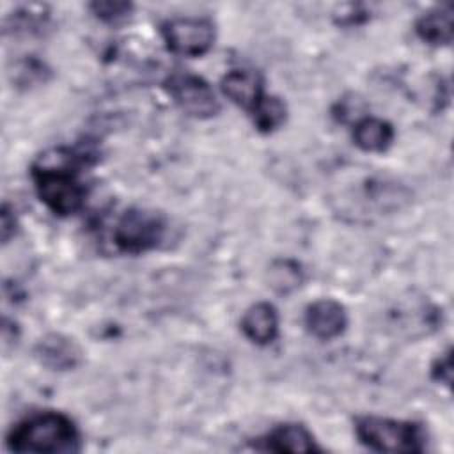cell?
Here are the masks:
<instances>
[{
    "label": "cell",
    "instance_id": "cell-16",
    "mask_svg": "<svg viewBox=\"0 0 454 454\" xmlns=\"http://www.w3.org/2000/svg\"><path fill=\"white\" fill-rule=\"evenodd\" d=\"M90 11L92 14L105 21V23H110V25H115V23H121L124 20L129 18L131 11H133V4L129 2H92L90 5Z\"/></svg>",
    "mask_w": 454,
    "mask_h": 454
},
{
    "label": "cell",
    "instance_id": "cell-2",
    "mask_svg": "<svg viewBox=\"0 0 454 454\" xmlns=\"http://www.w3.org/2000/svg\"><path fill=\"white\" fill-rule=\"evenodd\" d=\"M7 447L16 452L69 454L82 449L74 422L60 411L34 413L18 422L7 434Z\"/></svg>",
    "mask_w": 454,
    "mask_h": 454
},
{
    "label": "cell",
    "instance_id": "cell-13",
    "mask_svg": "<svg viewBox=\"0 0 454 454\" xmlns=\"http://www.w3.org/2000/svg\"><path fill=\"white\" fill-rule=\"evenodd\" d=\"M353 140L362 151L383 153L394 140V128L383 119L364 117L355 124Z\"/></svg>",
    "mask_w": 454,
    "mask_h": 454
},
{
    "label": "cell",
    "instance_id": "cell-3",
    "mask_svg": "<svg viewBox=\"0 0 454 454\" xmlns=\"http://www.w3.org/2000/svg\"><path fill=\"white\" fill-rule=\"evenodd\" d=\"M358 440L380 452H420L424 449V431L415 422L383 419V417H360L356 420Z\"/></svg>",
    "mask_w": 454,
    "mask_h": 454
},
{
    "label": "cell",
    "instance_id": "cell-14",
    "mask_svg": "<svg viewBox=\"0 0 454 454\" xmlns=\"http://www.w3.org/2000/svg\"><path fill=\"white\" fill-rule=\"evenodd\" d=\"M255 128L261 133H271L280 128L286 121L287 108L284 101L277 96H262L255 108L250 112Z\"/></svg>",
    "mask_w": 454,
    "mask_h": 454
},
{
    "label": "cell",
    "instance_id": "cell-10",
    "mask_svg": "<svg viewBox=\"0 0 454 454\" xmlns=\"http://www.w3.org/2000/svg\"><path fill=\"white\" fill-rule=\"evenodd\" d=\"M270 452H314L319 450L312 434L300 424H282L271 429L255 445Z\"/></svg>",
    "mask_w": 454,
    "mask_h": 454
},
{
    "label": "cell",
    "instance_id": "cell-4",
    "mask_svg": "<svg viewBox=\"0 0 454 454\" xmlns=\"http://www.w3.org/2000/svg\"><path fill=\"white\" fill-rule=\"evenodd\" d=\"M165 229L167 223L161 213L145 207H131L119 218L114 229V241L121 252L142 254L160 245Z\"/></svg>",
    "mask_w": 454,
    "mask_h": 454
},
{
    "label": "cell",
    "instance_id": "cell-19",
    "mask_svg": "<svg viewBox=\"0 0 454 454\" xmlns=\"http://www.w3.org/2000/svg\"><path fill=\"white\" fill-rule=\"evenodd\" d=\"M16 216L12 207L4 202L2 206V213H0V231H2V243H9V239L14 236L16 232Z\"/></svg>",
    "mask_w": 454,
    "mask_h": 454
},
{
    "label": "cell",
    "instance_id": "cell-18",
    "mask_svg": "<svg viewBox=\"0 0 454 454\" xmlns=\"http://www.w3.org/2000/svg\"><path fill=\"white\" fill-rule=\"evenodd\" d=\"M431 374L436 381H440L443 385H450V381H452V360H450V351L449 349L434 360V364L431 367Z\"/></svg>",
    "mask_w": 454,
    "mask_h": 454
},
{
    "label": "cell",
    "instance_id": "cell-7",
    "mask_svg": "<svg viewBox=\"0 0 454 454\" xmlns=\"http://www.w3.org/2000/svg\"><path fill=\"white\" fill-rule=\"evenodd\" d=\"M305 325L314 337L321 340H330L344 332L348 325V316L339 301L323 298L307 307Z\"/></svg>",
    "mask_w": 454,
    "mask_h": 454
},
{
    "label": "cell",
    "instance_id": "cell-11",
    "mask_svg": "<svg viewBox=\"0 0 454 454\" xmlns=\"http://www.w3.org/2000/svg\"><path fill=\"white\" fill-rule=\"evenodd\" d=\"M241 332L259 346L273 342L278 335V314L268 301H259L247 309L241 317Z\"/></svg>",
    "mask_w": 454,
    "mask_h": 454
},
{
    "label": "cell",
    "instance_id": "cell-12",
    "mask_svg": "<svg viewBox=\"0 0 454 454\" xmlns=\"http://www.w3.org/2000/svg\"><path fill=\"white\" fill-rule=\"evenodd\" d=\"M454 28V11L452 5L436 7L426 14H422L415 23L417 35L427 44H449L452 41Z\"/></svg>",
    "mask_w": 454,
    "mask_h": 454
},
{
    "label": "cell",
    "instance_id": "cell-5",
    "mask_svg": "<svg viewBox=\"0 0 454 454\" xmlns=\"http://www.w3.org/2000/svg\"><path fill=\"white\" fill-rule=\"evenodd\" d=\"M165 89L176 105L195 119H209L220 112V103L206 80L192 73H174L167 78Z\"/></svg>",
    "mask_w": 454,
    "mask_h": 454
},
{
    "label": "cell",
    "instance_id": "cell-9",
    "mask_svg": "<svg viewBox=\"0 0 454 454\" xmlns=\"http://www.w3.org/2000/svg\"><path fill=\"white\" fill-rule=\"evenodd\" d=\"M222 92L238 106L252 112L261 101L262 80L257 71L232 69L222 78Z\"/></svg>",
    "mask_w": 454,
    "mask_h": 454
},
{
    "label": "cell",
    "instance_id": "cell-15",
    "mask_svg": "<svg viewBox=\"0 0 454 454\" xmlns=\"http://www.w3.org/2000/svg\"><path fill=\"white\" fill-rule=\"evenodd\" d=\"M301 284V270L294 261L282 259L271 264L270 268V286L277 293H291Z\"/></svg>",
    "mask_w": 454,
    "mask_h": 454
},
{
    "label": "cell",
    "instance_id": "cell-8",
    "mask_svg": "<svg viewBox=\"0 0 454 454\" xmlns=\"http://www.w3.org/2000/svg\"><path fill=\"white\" fill-rule=\"evenodd\" d=\"M35 356L43 365L53 371H71L82 362V351L76 342L60 333H50L35 344Z\"/></svg>",
    "mask_w": 454,
    "mask_h": 454
},
{
    "label": "cell",
    "instance_id": "cell-1",
    "mask_svg": "<svg viewBox=\"0 0 454 454\" xmlns=\"http://www.w3.org/2000/svg\"><path fill=\"white\" fill-rule=\"evenodd\" d=\"M87 151L55 147L32 165V179L41 202L59 216L76 213L85 200V186L78 179V165L89 161Z\"/></svg>",
    "mask_w": 454,
    "mask_h": 454
},
{
    "label": "cell",
    "instance_id": "cell-6",
    "mask_svg": "<svg viewBox=\"0 0 454 454\" xmlns=\"http://www.w3.org/2000/svg\"><path fill=\"white\" fill-rule=\"evenodd\" d=\"M167 48L183 57L204 55L215 41V25L206 18H174L161 25Z\"/></svg>",
    "mask_w": 454,
    "mask_h": 454
},
{
    "label": "cell",
    "instance_id": "cell-17",
    "mask_svg": "<svg viewBox=\"0 0 454 454\" xmlns=\"http://www.w3.org/2000/svg\"><path fill=\"white\" fill-rule=\"evenodd\" d=\"M34 7L35 5L27 7V9L16 12L12 16V21H5V32H9V30H12L16 34L18 32H28V34L37 32L44 25L46 14H43V11L41 12H32Z\"/></svg>",
    "mask_w": 454,
    "mask_h": 454
}]
</instances>
